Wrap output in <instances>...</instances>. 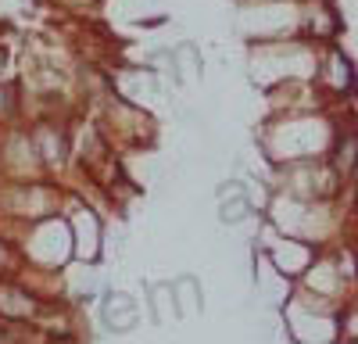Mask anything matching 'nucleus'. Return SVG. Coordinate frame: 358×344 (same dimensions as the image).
Returning <instances> with one entry per match:
<instances>
[{
	"label": "nucleus",
	"mask_w": 358,
	"mask_h": 344,
	"mask_svg": "<svg viewBox=\"0 0 358 344\" xmlns=\"http://www.w3.org/2000/svg\"><path fill=\"white\" fill-rule=\"evenodd\" d=\"M172 76L179 86H190L201 79V62H197V47L194 43H179L172 50Z\"/></svg>",
	"instance_id": "f257e3e1"
},
{
	"label": "nucleus",
	"mask_w": 358,
	"mask_h": 344,
	"mask_svg": "<svg viewBox=\"0 0 358 344\" xmlns=\"http://www.w3.org/2000/svg\"><path fill=\"white\" fill-rule=\"evenodd\" d=\"M219 201H222V205H219V219H222V222H241V219L251 215L244 190H241V194H233V201H229V197H219Z\"/></svg>",
	"instance_id": "f03ea898"
},
{
	"label": "nucleus",
	"mask_w": 358,
	"mask_h": 344,
	"mask_svg": "<svg viewBox=\"0 0 358 344\" xmlns=\"http://www.w3.org/2000/svg\"><path fill=\"white\" fill-rule=\"evenodd\" d=\"M0 312L4 315H25V312H33V301H29L18 287H4V298H0Z\"/></svg>",
	"instance_id": "7ed1b4c3"
}]
</instances>
